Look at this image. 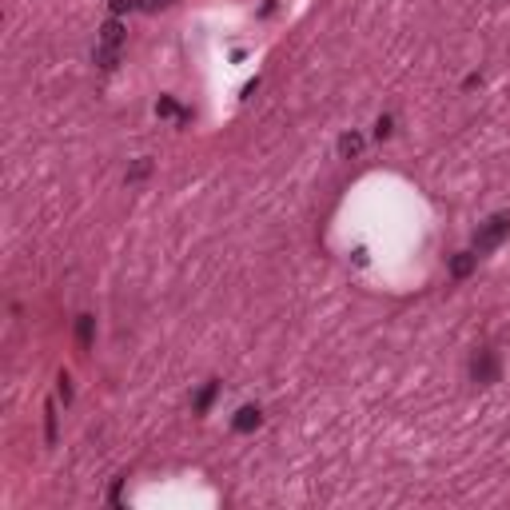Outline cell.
I'll use <instances>...</instances> for the list:
<instances>
[{
    "mask_svg": "<svg viewBox=\"0 0 510 510\" xmlns=\"http://www.w3.org/2000/svg\"><path fill=\"white\" fill-rule=\"evenodd\" d=\"M510 236V216H491V220L482 223L475 231V252L478 255H486V252H494L502 239Z\"/></svg>",
    "mask_w": 510,
    "mask_h": 510,
    "instance_id": "cell-1",
    "label": "cell"
},
{
    "mask_svg": "<svg viewBox=\"0 0 510 510\" xmlns=\"http://www.w3.org/2000/svg\"><path fill=\"white\" fill-rule=\"evenodd\" d=\"M471 379H475L478 387H491V382H498V355H494L491 347L475 351V359H471Z\"/></svg>",
    "mask_w": 510,
    "mask_h": 510,
    "instance_id": "cell-2",
    "label": "cell"
},
{
    "mask_svg": "<svg viewBox=\"0 0 510 510\" xmlns=\"http://www.w3.org/2000/svg\"><path fill=\"white\" fill-rule=\"evenodd\" d=\"M156 116H159V120H175L179 128L191 124V108H179L172 96H159V100H156Z\"/></svg>",
    "mask_w": 510,
    "mask_h": 510,
    "instance_id": "cell-3",
    "label": "cell"
},
{
    "mask_svg": "<svg viewBox=\"0 0 510 510\" xmlns=\"http://www.w3.org/2000/svg\"><path fill=\"white\" fill-rule=\"evenodd\" d=\"M259 427H263V411H259V407H239L236 419H231V430H236V434H252V430H259Z\"/></svg>",
    "mask_w": 510,
    "mask_h": 510,
    "instance_id": "cell-4",
    "label": "cell"
},
{
    "mask_svg": "<svg viewBox=\"0 0 510 510\" xmlns=\"http://www.w3.org/2000/svg\"><path fill=\"white\" fill-rule=\"evenodd\" d=\"M478 267V252H455L450 255V279H471Z\"/></svg>",
    "mask_w": 510,
    "mask_h": 510,
    "instance_id": "cell-5",
    "label": "cell"
},
{
    "mask_svg": "<svg viewBox=\"0 0 510 510\" xmlns=\"http://www.w3.org/2000/svg\"><path fill=\"white\" fill-rule=\"evenodd\" d=\"M124 40H128V32H124V24H120V16H112V20H104V24H100V44L124 48Z\"/></svg>",
    "mask_w": 510,
    "mask_h": 510,
    "instance_id": "cell-6",
    "label": "cell"
},
{
    "mask_svg": "<svg viewBox=\"0 0 510 510\" xmlns=\"http://www.w3.org/2000/svg\"><path fill=\"white\" fill-rule=\"evenodd\" d=\"M92 339H96V319L92 315H80L76 319V347L88 351V347H92Z\"/></svg>",
    "mask_w": 510,
    "mask_h": 510,
    "instance_id": "cell-7",
    "label": "cell"
},
{
    "mask_svg": "<svg viewBox=\"0 0 510 510\" xmlns=\"http://www.w3.org/2000/svg\"><path fill=\"white\" fill-rule=\"evenodd\" d=\"M220 387H223V382H216V379H211V382L204 387V391L195 395V414H207V411H211V403L220 398Z\"/></svg>",
    "mask_w": 510,
    "mask_h": 510,
    "instance_id": "cell-8",
    "label": "cell"
},
{
    "mask_svg": "<svg viewBox=\"0 0 510 510\" xmlns=\"http://www.w3.org/2000/svg\"><path fill=\"white\" fill-rule=\"evenodd\" d=\"M359 152H363V136L359 132H343L339 136V156L351 159V156H359Z\"/></svg>",
    "mask_w": 510,
    "mask_h": 510,
    "instance_id": "cell-9",
    "label": "cell"
},
{
    "mask_svg": "<svg viewBox=\"0 0 510 510\" xmlns=\"http://www.w3.org/2000/svg\"><path fill=\"white\" fill-rule=\"evenodd\" d=\"M96 64H100L104 72H112V68L120 64V48H108V44H100V48H96Z\"/></svg>",
    "mask_w": 510,
    "mask_h": 510,
    "instance_id": "cell-10",
    "label": "cell"
},
{
    "mask_svg": "<svg viewBox=\"0 0 510 510\" xmlns=\"http://www.w3.org/2000/svg\"><path fill=\"white\" fill-rule=\"evenodd\" d=\"M148 175H152V159L143 156V159H136V164L128 168V184H143Z\"/></svg>",
    "mask_w": 510,
    "mask_h": 510,
    "instance_id": "cell-11",
    "label": "cell"
},
{
    "mask_svg": "<svg viewBox=\"0 0 510 510\" xmlns=\"http://www.w3.org/2000/svg\"><path fill=\"white\" fill-rule=\"evenodd\" d=\"M56 398H60L64 407L72 403V375H68V371H60V375H56Z\"/></svg>",
    "mask_w": 510,
    "mask_h": 510,
    "instance_id": "cell-12",
    "label": "cell"
},
{
    "mask_svg": "<svg viewBox=\"0 0 510 510\" xmlns=\"http://www.w3.org/2000/svg\"><path fill=\"white\" fill-rule=\"evenodd\" d=\"M136 8H140V0H108L112 16H128V12H136Z\"/></svg>",
    "mask_w": 510,
    "mask_h": 510,
    "instance_id": "cell-13",
    "label": "cell"
},
{
    "mask_svg": "<svg viewBox=\"0 0 510 510\" xmlns=\"http://www.w3.org/2000/svg\"><path fill=\"white\" fill-rule=\"evenodd\" d=\"M44 434H48V443H56V407L52 403L44 407Z\"/></svg>",
    "mask_w": 510,
    "mask_h": 510,
    "instance_id": "cell-14",
    "label": "cell"
},
{
    "mask_svg": "<svg viewBox=\"0 0 510 510\" xmlns=\"http://www.w3.org/2000/svg\"><path fill=\"white\" fill-rule=\"evenodd\" d=\"M391 132H395V120H391V116H379V124H375V136H379V140H387Z\"/></svg>",
    "mask_w": 510,
    "mask_h": 510,
    "instance_id": "cell-15",
    "label": "cell"
},
{
    "mask_svg": "<svg viewBox=\"0 0 510 510\" xmlns=\"http://www.w3.org/2000/svg\"><path fill=\"white\" fill-rule=\"evenodd\" d=\"M172 0H140V8H148V12H159V8H168Z\"/></svg>",
    "mask_w": 510,
    "mask_h": 510,
    "instance_id": "cell-16",
    "label": "cell"
},
{
    "mask_svg": "<svg viewBox=\"0 0 510 510\" xmlns=\"http://www.w3.org/2000/svg\"><path fill=\"white\" fill-rule=\"evenodd\" d=\"M478 84H482V76H478V72H475V76H466V80H462V88H466V92H471V88H478Z\"/></svg>",
    "mask_w": 510,
    "mask_h": 510,
    "instance_id": "cell-17",
    "label": "cell"
}]
</instances>
